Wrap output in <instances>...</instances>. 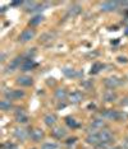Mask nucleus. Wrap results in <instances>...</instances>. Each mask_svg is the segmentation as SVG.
Returning <instances> with one entry per match:
<instances>
[{"label":"nucleus","instance_id":"nucleus-36","mask_svg":"<svg viewBox=\"0 0 128 149\" xmlns=\"http://www.w3.org/2000/svg\"><path fill=\"white\" fill-rule=\"evenodd\" d=\"M126 147H127V149H128V139H127V141H126Z\"/></svg>","mask_w":128,"mask_h":149},{"label":"nucleus","instance_id":"nucleus-22","mask_svg":"<svg viewBox=\"0 0 128 149\" xmlns=\"http://www.w3.org/2000/svg\"><path fill=\"white\" fill-rule=\"evenodd\" d=\"M65 124H67V126L70 127V129H77V127H79V123L76 120L75 117H72V116H67L65 118Z\"/></svg>","mask_w":128,"mask_h":149},{"label":"nucleus","instance_id":"nucleus-32","mask_svg":"<svg viewBox=\"0 0 128 149\" xmlns=\"http://www.w3.org/2000/svg\"><path fill=\"white\" fill-rule=\"evenodd\" d=\"M117 60H118V63H124V64L128 63V59H127L126 56H118Z\"/></svg>","mask_w":128,"mask_h":149},{"label":"nucleus","instance_id":"nucleus-31","mask_svg":"<svg viewBox=\"0 0 128 149\" xmlns=\"http://www.w3.org/2000/svg\"><path fill=\"white\" fill-rule=\"evenodd\" d=\"M119 104H120L122 107L128 106V96H127V97H124V98H122V100H120V102H119Z\"/></svg>","mask_w":128,"mask_h":149},{"label":"nucleus","instance_id":"nucleus-14","mask_svg":"<svg viewBox=\"0 0 128 149\" xmlns=\"http://www.w3.org/2000/svg\"><path fill=\"white\" fill-rule=\"evenodd\" d=\"M90 127L94 129L95 131H100V130H103V129H106L108 125L105 121H104V118H94L90 123Z\"/></svg>","mask_w":128,"mask_h":149},{"label":"nucleus","instance_id":"nucleus-13","mask_svg":"<svg viewBox=\"0 0 128 149\" xmlns=\"http://www.w3.org/2000/svg\"><path fill=\"white\" fill-rule=\"evenodd\" d=\"M15 83L21 87H31L33 86V78L28 75H19L15 79Z\"/></svg>","mask_w":128,"mask_h":149},{"label":"nucleus","instance_id":"nucleus-27","mask_svg":"<svg viewBox=\"0 0 128 149\" xmlns=\"http://www.w3.org/2000/svg\"><path fill=\"white\" fill-rule=\"evenodd\" d=\"M1 149H19V147L15 143H12V141H4L1 144Z\"/></svg>","mask_w":128,"mask_h":149},{"label":"nucleus","instance_id":"nucleus-21","mask_svg":"<svg viewBox=\"0 0 128 149\" xmlns=\"http://www.w3.org/2000/svg\"><path fill=\"white\" fill-rule=\"evenodd\" d=\"M81 12H82V6L78 4H73L72 6H69V9H68V17L75 18V17L81 14Z\"/></svg>","mask_w":128,"mask_h":149},{"label":"nucleus","instance_id":"nucleus-3","mask_svg":"<svg viewBox=\"0 0 128 149\" xmlns=\"http://www.w3.org/2000/svg\"><path fill=\"white\" fill-rule=\"evenodd\" d=\"M23 61H25V56H21V55L15 56L14 59H13L12 61L5 66V69H4V74H9V73L15 72L17 69H19V68H21V65H22V63H23Z\"/></svg>","mask_w":128,"mask_h":149},{"label":"nucleus","instance_id":"nucleus-33","mask_svg":"<svg viewBox=\"0 0 128 149\" xmlns=\"http://www.w3.org/2000/svg\"><path fill=\"white\" fill-rule=\"evenodd\" d=\"M23 3H25V1H13L12 3V6H18V5H23Z\"/></svg>","mask_w":128,"mask_h":149},{"label":"nucleus","instance_id":"nucleus-17","mask_svg":"<svg viewBox=\"0 0 128 149\" xmlns=\"http://www.w3.org/2000/svg\"><path fill=\"white\" fill-rule=\"evenodd\" d=\"M68 100L70 103H81L85 100V96H83V93L79 92V91H75V92H72L69 94Z\"/></svg>","mask_w":128,"mask_h":149},{"label":"nucleus","instance_id":"nucleus-24","mask_svg":"<svg viewBox=\"0 0 128 149\" xmlns=\"http://www.w3.org/2000/svg\"><path fill=\"white\" fill-rule=\"evenodd\" d=\"M13 108V103L12 101H8V100H3L1 102H0V110L4 111V112H8V111H11Z\"/></svg>","mask_w":128,"mask_h":149},{"label":"nucleus","instance_id":"nucleus-7","mask_svg":"<svg viewBox=\"0 0 128 149\" xmlns=\"http://www.w3.org/2000/svg\"><path fill=\"white\" fill-rule=\"evenodd\" d=\"M103 83L108 89H115V88L122 86L123 82H122V79H119V78H117V77H109V78H105Z\"/></svg>","mask_w":128,"mask_h":149},{"label":"nucleus","instance_id":"nucleus-6","mask_svg":"<svg viewBox=\"0 0 128 149\" xmlns=\"http://www.w3.org/2000/svg\"><path fill=\"white\" fill-rule=\"evenodd\" d=\"M36 37V31L33 28H26L25 31H23L21 35H19L18 37V41L21 42V43H26V42H30L31 40H33Z\"/></svg>","mask_w":128,"mask_h":149},{"label":"nucleus","instance_id":"nucleus-2","mask_svg":"<svg viewBox=\"0 0 128 149\" xmlns=\"http://www.w3.org/2000/svg\"><path fill=\"white\" fill-rule=\"evenodd\" d=\"M3 96H4L5 100L8 101H18V100H22V98L26 97V92L22 89H5L3 92Z\"/></svg>","mask_w":128,"mask_h":149},{"label":"nucleus","instance_id":"nucleus-25","mask_svg":"<svg viewBox=\"0 0 128 149\" xmlns=\"http://www.w3.org/2000/svg\"><path fill=\"white\" fill-rule=\"evenodd\" d=\"M103 69H104V65H103V64L99 63V61H96V63L92 64V66H91L90 74H91V75H95V74L100 73V70H103Z\"/></svg>","mask_w":128,"mask_h":149},{"label":"nucleus","instance_id":"nucleus-19","mask_svg":"<svg viewBox=\"0 0 128 149\" xmlns=\"http://www.w3.org/2000/svg\"><path fill=\"white\" fill-rule=\"evenodd\" d=\"M44 123H45L46 126L49 127H54L58 123V117H56L55 113H48L45 115V117H44Z\"/></svg>","mask_w":128,"mask_h":149},{"label":"nucleus","instance_id":"nucleus-29","mask_svg":"<svg viewBox=\"0 0 128 149\" xmlns=\"http://www.w3.org/2000/svg\"><path fill=\"white\" fill-rule=\"evenodd\" d=\"M81 87H83L85 89H91L94 87V82L92 80H82L81 82Z\"/></svg>","mask_w":128,"mask_h":149},{"label":"nucleus","instance_id":"nucleus-20","mask_svg":"<svg viewBox=\"0 0 128 149\" xmlns=\"http://www.w3.org/2000/svg\"><path fill=\"white\" fill-rule=\"evenodd\" d=\"M56 37V33L55 32H51V31H48L45 33H42L40 36V42L41 43H48V42H51L53 40H55Z\"/></svg>","mask_w":128,"mask_h":149},{"label":"nucleus","instance_id":"nucleus-26","mask_svg":"<svg viewBox=\"0 0 128 149\" xmlns=\"http://www.w3.org/2000/svg\"><path fill=\"white\" fill-rule=\"evenodd\" d=\"M44 15H41V14H37V15H35L33 18H31L30 19V22H28V24L31 26V27H35V26H39L40 23H41L42 21H44Z\"/></svg>","mask_w":128,"mask_h":149},{"label":"nucleus","instance_id":"nucleus-12","mask_svg":"<svg viewBox=\"0 0 128 149\" xmlns=\"http://www.w3.org/2000/svg\"><path fill=\"white\" fill-rule=\"evenodd\" d=\"M103 100L108 103H113V102H117L118 101V94L114 89H108L103 93Z\"/></svg>","mask_w":128,"mask_h":149},{"label":"nucleus","instance_id":"nucleus-5","mask_svg":"<svg viewBox=\"0 0 128 149\" xmlns=\"http://www.w3.org/2000/svg\"><path fill=\"white\" fill-rule=\"evenodd\" d=\"M30 139H31L33 143H41L44 139H45V133H44L42 129L33 127L30 130Z\"/></svg>","mask_w":128,"mask_h":149},{"label":"nucleus","instance_id":"nucleus-23","mask_svg":"<svg viewBox=\"0 0 128 149\" xmlns=\"http://www.w3.org/2000/svg\"><path fill=\"white\" fill-rule=\"evenodd\" d=\"M62 72L67 78H77V77H79V74L77 73V70H75L73 68H64Z\"/></svg>","mask_w":128,"mask_h":149},{"label":"nucleus","instance_id":"nucleus-34","mask_svg":"<svg viewBox=\"0 0 128 149\" xmlns=\"http://www.w3.org/2000/svg\"><path fill=\"white\" fill-rule=\"evenodd\" d=\"M0 61H1V63H4V61H5V54H4V52H1V57H0Z\"/></svg>","mask_w":128,"mask_h":149},{"label":"nucleus","instance_id":"nucleus-11","mask_svg":"<svg viewBox=\"0 0 128 149\" xmlns=\"http://www.w3.org/2000/svg\"><path fill=\"white\" fill-rule=\"evenodd\" d=\"M51 136L55 138L56 140H62L67 136V130L62 126H54L51 129Z\"/></svg>","mask_w":128,"mask_h":149},{"label":"nucleus","instance_id":"nucleus-8","mask_svg":"<svg viewBox=\"0 0 128 149\" xmlns=\"http://www.w3.org/2000/svg\"><path fill=\"white\" fill-rule=\"evenodd\" d=\"M13 135H14V138L19 141H25L26 139H30V131H27L25 127H21V126L14 127Z\"/></svg>","mask_w":128,"mask_h":149},{"label":"nucleus","instance_id":"nucleus-16","mask_svg":"<svg viewBox=\"0 0 128 149\" xmlns=\"http://www.w3.org/2000/svg\"><path fill=\"white\" fill-rule=\"evenodd\" d=\"M36 66H37V63H35L33 59H25L19 69H21V72H30V70L35 69Z\"/></svg>","mask_w":128,"mask_h":149},{"label":"nucleus","instance_id":"nucleus-4","mask_svg":"<svg viewBox=\"0 0 128 149\" xmlns=\"http://www.w3.org/2000/svg\"><path fill=\"white\" fill-rule=\"evenodd\" d=\"M99 139H100V144H104V145H108L110 144L112 141H114V135L113 133L109 130V129H103V130H100L99 133Z\"/></svg>","mask_w":128,"mask_h":149},{"label":"nucleus","instance_id":"nucleus-38","mask_svg":"<svg viewBox=\"0 0 128 149\" xmlns=\"http://www.w3.org/2000/svg\"><path fill=\"white\" fill-rule=\"evenodd\" d=\"M33 149H35V148H33Z\"/></svg>","mask_w":128,"mask_h":149},{"label":"nucleus","instance_id":"nucleus-37","mask_svg":"<svg viewBox=\"0 0 128 149\" xmlns=\"http://www.w3.org/2000/svg\"><path fill=\"white\" fill-rule=\"evenodd\" d=\"M126 35H128V28H127V31H126Z\"/></svg>","mask_w":128,"mask_h":149},{"label":"nucleus","instance_id":"nucleus-9","mask_svg":"<svg viewBox=\"0 0 128 149\" xmlns=\"http://www.w3.org/2000/svg\"><path fill=\"white\" fill-rule=\"evenodd\" d=\"M119 5H120V1H104L100 4V10L104 13L114 12L115 9H118Z\"/></svg>","mask_w":128,"mask_h":149},{"label":"nucleus","instance_id":"nucleus-15","mask_svg":"<svg viewBox=\"0 0 128 149\" xmlns=\"http://www.w3.org/2000/svg\"><path fill=\"white\" fill-rule=\"evenodd\" d=\"M99 133V131H97ZM97 133H89L87 136L85 138V141L87 144L92 145V147H96V145L100 144V139H99V134Z\"/></svg>","mask_w":128,"mask_h":149},{"label":"nucleus","instance_id":"nucleus-10","mask_svg":"<svg viewBox=\"0 0 128 149\" xmlns=\"http://www.w3.org/2000/svg\"><path fill=\"white\" fill-rule=\"evenodd\" d=\"M14 118H15V123L18 124H27L28 123V115L25 112L23 108H15L14 111Z\"/></svg>","mask_w":128,"mask_h":149},{"label":"nucleus","instance_id":"nucleus-35","mask_svg":"<svg viewBox=\"0 0 128 149\" xmlns=\"http://www.w3.org/2000/svg\"><path fill=\"white\" fill-rule=\"evenodd\" d=\"M108 149H123L122 147H118V145H115V147H110V148H108Z\"/></svg>","mask_w":128,"mask_h":149},{"label":"nucleus","instance_id":"nucleus-18","mask_svg":"<svg viewBox=\"0 0 128 149\" xmlns=\"http://www.w3.org/2000/svg\"><path fill=\"white\" fill-rule=\"evenodd\" d=\"M54 96H55V98L58 101H65V100H68L69 93L65 88H56L54 91Z\"/></svg>","mask_w":128,"mask_h":149},{"label":"nucleus","instance_id":"nucleus-28","mask_svg":"<svg viewBox=\"0 0 128 149\" xmlns=\"http://www.w3.org/2000/svg\"><path fill=\"white\" fill-rule=\"evenodd\" d=\"M41 149H58V144L53 141H46L41 144Z\"/></svg>","mask_w":128,"mask_h":149},{"label":"nucleus","instance_id":"nucleus-30","mask_svg":"<svg viewBox=\"0 0 128 149\" xmlns=\"http://www.w3.org/2000/svg\"><path fill=\"white\" fill-rule=\"evenodd\" d=\"M77 140H78V139H77L76 136H72V138H68V139H67V140L64 141V143H65L67 145H70V144H75Z\"/></svg>","mask_w":128,"mask_h":149},{"label":"nucleus","instance_id":"nucleus-1","mask_svg":"<svg viewBox=\"0 0 128 149\" xmlns=\"http://www.w3.org/2000/svg\"><path fill=\"white\" fill-rule=\"evenodd\" d=\"M101 117L105 120H110V121H120V120H126L128 118V115L126 112L118 110H104L101 112Z\"/></svg>","mask_w":128,"mask_h":149}]
</instances>
